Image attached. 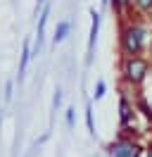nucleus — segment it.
<instances>
[{
  "label": "nucleus",
  "mask_w": 152,
  "mask_h": 157,
  "mask_svg": "<svg viewBox=\"0 0 152 157\" xmlns=\"http://www.w3.org/2000/svg\"><path fill=\"white\" fill-rule=\"evenodd\" d=\"M31 57H33V52H31V38H24V43H21V57H19V81L26 74V67L31 62Z\"/></svg>",
  "instance_id": "obj_6"
},
{
  "label": "nucleus",
  "mask_w": 152,
  "mask_h": 157,
  "mask_svg": "<svg viewBox=\"0 0 152 157\" xmlns=\"http://www.w3.org/2000/svg\"><path fill=\"white\" fill-rule=\"evenodd\" d=\"M74 112H76V109L74 107H69V109H66V126H69V128H74Z\"/></svg>",
  "instance_id": "obj_13"
},
{
  "label": "nucleus",
  "mask_w": 152,
  "mask_h": 157,
  "mask_svg": "<svg viewBox=\"0 0 152 157\" xmlns=\"http://www.w3.org/2000/svg\"><path fill=\"white\" fill-rule=\"evenodd\" d=\"M107 155L109 157H138L140 155V145L135 140H131V138L119 136L114 143L107 145Z\"/></svg>",
  "instance_id": "obj_3"
},
{
  "label": "nucleus",
  "mask_w": 152,
  "mask_h": 157,
  "mask_svg": "<svg viewBox=\"0 0 152 157\" xmlns=\"http://www.w3.org/2000/svg\"><path fill=\"white\" fill-rule=\"evenodd\" d=\"M86 126L90 131V136H95V124H93V107H90V102H88V107H86Z\"/></svg>",
  "instance_id": "obj_12"
},
{
  "label": "nucleus",
  "mask_w": 152,
  "mask_h": 157,
  "mask_svg": "<svg viewBox=\"0 0 152 157\" xmlns=\"http://www.w3.org/2000/svg\"><path fill=\"white\" fill-rule=\"evenodd\" d=\"M147 59L152 62V38H150V45H147Z\"/></svg>",
  "instance_id": "obj_16"
},
{
  "label": "nucleus",
  "mask_w": 152,
  "mask_h": 157,
  "mask_svg": "<svg viewBox=\"0 0 152 157\" xmlns=\"http://www.w3.org/2000/svg\"><path fill=\"white\" fill-rule=\"evenodd\" d=\"M100 24H102V17L100 12L90 7V33H88V57H86V64L93 62V52H95V43H97V36H100Z\"/></svg>",
  "instance_id": "obj_4"
},
{
  "label": "nucleus",
  "mask_w": 152,
  "mask_h": 157,
  "mask_svg": "<svg viewBox=\"0 0 152 157\" xmlns=\"http://www.w3.org/2000/svg\"><path fill=\"white\" fill-rule=\"evenodd\" d=\"M104 93H107V83H104L102 78H97V83H95V90H93V98L95 100H102Z\"/></svg>",
  "instance_id": "obj_11"
},
{
  "label": "nucleus",
  "mask_w": 152,
  "mask_h": 157,
  "mask_svg": "<svg viewBox=\"0 0 152 157\" xmlns=\"http://www.w3.org/2000/svg\"><path fill=\"white\" fill-rule=\"evenodd\" d=\"M119 71H121V78L126 86H140L142 81L150 74V59L142 57V55H133V57H121V64H119Z\"/></svg>",
  "instance_id": "obj_2"
},
{
  "label": "nucleus",
  "mask_w": 152,
  "mask_h": 157,
  "mask_svg": "<svg viewBox=\"0 0 152 157\" xmlns=\"http://www.w3.org/2000/svg\"><path fill=\"white\" fill-rule=\"evenodd\" d=\"M59 102H62V90L57 88V90H55V98H52V107L57 109V107H59Z\"/></svg>",
  "instance_id": "obj_15"
},
{
  "label": "nucleus",
  "mask_w": 152,
  "mask_h": 157,
  "mask_svg": "<svg viewBox=\"0 0 152 157\" xmlns=\"http://www.w3.org/2000/svg\"><path fill=\"white\" fill-rule=\"evenodd\" d=\"M135 107H138L142 114H145V119H150V121H152V107H150V102L142 98V95H138V100H135Z\"/></svg>",
  "instance_id": "obj_10"
},
{
  "label": "nucleus",
  "mask_w": 152,
  "mask_h": 157,
  "mask_svg": "<svg viewBox=\"0 0 152 157\" xmlns=\"http://www.w3.org/2000/svg\"><path fill=\"white\" fill-rule=\"evenodd\" d=\"M131 7L138 17H145V14H152V0H131Z\"/></svg>",
  "instance_id": "obj_9"
},
{
  "label": "nucleus",
  "mask_w": 152,
  "mask_h": 157,
  "mask_svg": "<svg viewBox=\"0 0 152 157\" xmlns=\"http://www.w3.org/2000/svg\"><path fill=\"white\" fill-rule=\"evenodd\" d=\"M43 2H45V0H36V5H43Z\"/></svg>",
  "instance_id": "obj_18"
},
{
  "label": "nucleus",
  "mask_w": 152,
  "mask_h": 157,
  "mask_svg": "<svg viewBox=\"0 0 152 157\" xmlns=\"http://www.w3.org/2000/svg\"><path fill=\"white\" fill-rule=\"evenodd\" d=\"M119 121H121V128H128L133 121V105L126 93H121V98H119Z\"/></svg>",
  "instance_id": "obj_5"
},
{
  "label": "nucleus",
  "mask_w": 152,
  "mask_h": 157,
  "mask_svg": "<svg viewBox=\"0 0 152 157\" xmlns=\"http://www.w3.org/2000/svg\"><path fill=\"white\" fill-rule=\"evenodd\" d=\"M109 7L114 10V14H116L119 19H128V14L133 12L131 0H109Z\"/></svg>",
  "instance_id": "obj_8"
},
{
  "label": "nucleus",
  "mask_w": 152,
  "mask_h": 157,
  "mask_svg": "<svg viewBox=\"0 0 152 157\" xmlns=\"http://www.w3.org/2000/svg\"><path fill=\"white\" fill-rule=\"evenodd\" d=\"M12 88H14V83H12V81H7V86H5V102H10V100H12Z\"/></svg>",
  "instance_id": "obj_14"
},
{
  "label": "nucleus",
  "mask_w": 152,
  "mask_h": 157,
  "mask_svg": "<svg viewBox=\"0 0 152 157\" xmlns=\"http://www.w3.org/2000/svg\"><path fill=\"white\" fill-rule=\"evenodd\" d=\"M145 157H152V143L147 145V150H145Z\"/></svg>",
  "instance_id": "obj_17"
},
{
  "label": "nucleus",
  "mask_w": 152,
  "mask_h": 157,
  "mask_svg": "<svg viewBox=\"0 0 152 157\" xmlns=\"http://www.w3.org/2000/svg\"><path fill=\"white\" fill-rule=\"evenodd\" d=\"M69 33H71V21H66V19L57 21L55 31H52V45H59L62 40H66V36H69Z\"/></svg>",
  "instance_id": "obj_7"
},
{
  "label": "nucleus",
  "mask_w": 152,
  "mask_h": 157,
  "mask_svg": "<svg viewBox=\"0 0 152 157\" xmlns=\"http://www.w3.org/2000/svg\"><path fill=\"white\" fill-rule=\"evenodd\" d=\"M150 38H152V26L145 17L121 19V24H119V55L121 57L145 55Z\"/></svg>",
  "instance_id": "obj_1"
},
{
  "label": "nucleus",
  "mask_w": 152,
  "mask_h": 157,
  "mask_svg": "<svg viewBox=\"0 0 152 157\" xmlns=\"http://www.w3.org/2000/svg\"><path fill=\"white\" fill-rule=\"evenodd\" d=\"M102 5H109V0H102Z\"/></svg>",
  "instance_id": "obj_19"
}]
</instances>
